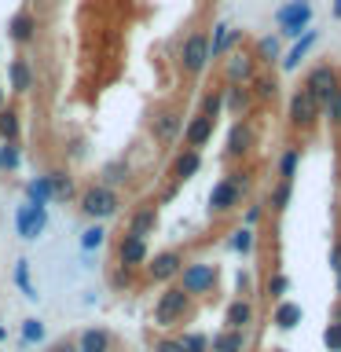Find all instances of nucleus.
<instances>
[{
  "label": "nucleus",
  "mask_w": 341,
  "mask_h": 352,
  "mask_svg": "<svg viewBox=\"0 0 341 352\" xmlns=\"http://www.w3.org/2000/svg\"><path fill=\"white\" fill-rule=\"evenodd\" d=\"M338 85H341V77H338V70L330 63H319V66H312L308 70V77H305V92L319 103V110L327 107V99L338 92Z\"/></svg>",
  "instance_id": "1"
},
{
  "label": "nucleus",
  "mask_w": 341,
  "mask_h": 352,
  "mask_svg": "<svg viewBox=\"0 0 341 352\" xmlns=\"http://www.w3.org/2000/svg\"><path fill=\"white\" fill-rule=\"evenodd\" d=\"M209 66V37L202 30H195L191 37L180 44V70L187 77H198Z\"/></svg>",
  "instance_id": "2"
},
{
  "label": "nucleus",
  "mask_w": 341,
  "mask_h": 352,
  "mask_svg": "<svg viewBox=\"0 0 341 352\" xmlns=\"http://www.w3.org/2000/svg\"><path fill=\"white\" fill-rule=\"evenodd\" d=\"M118 191L114 187H107V184H96V187H88V191L81 195V209L92 220H107V217H114L118 213Z\"/></svg>",
  "instance_id": "3"
},
{
  "label": "nucleus",
  "mask_w": 341,
  "mask_h": 352,
  "mask_svg": "<svg viewBox=\"0 0 341 352\" xmlns=\"http://www.w3.org/2000/svg\"><path fill=\"white\" fill-rule=\"evenodd\" d=\"M184 308H187V294L180 290V286H169V290L158 297V308H154V323H158V327H173L176 319L184 316Z\"/></svg>",
  "instance_id": "4"
},
{
  "label": "nucleus",
  "mask_w": 341,
  "mask_h": 352,
  "mask_svg": "<svg viewBox=\"0 0 341 352\" xmlns=\"http://www.w3.org/2000/svg\"><path fill=\"white\" fill-rule=\"evenodd\" d=\"M213 283H217V268H213V264H187V268H180V290L187 297H191V294H206Z\"/></svg>",
  "instance_id": "5"
},
{
  "label": "nucleus",
  "mask_w": 341,
  "mask_h": 352,
  "mask_svg": "<svg viewBox=\"0 0 341 352\" xmlns=\"http://www.w3.org/2000/svg\"><path fill=\"white\" fill-rule=\"evenodd\" d=\"M316 118H319V103L305 92V88H297L294 99H290V125L294 129H312Z\"/></svg>",
  "instance_id": "6"
},
{
  "label": "nucleus",
  "mask_w": 341,
  "mask_h": 352,
  "mask_svg": "<svg viewBox=\"0 0 341 352\" xmlns=\"http://www.w3.org/2000/svg\"><path fill=\"white\" fill-rule=\"evenodd\" d=\"M308 19H312V8L301 4V0H294V4H286L279 11V30L286 33V37H297V33L308 26Z\"/></svg>",
  "instance_id": "7"
},
{
  "label": "nucleus",
  "mask_w": 341,
  "mask_h": 352,
  "mask_svg": "<svg viewBox=\"0 0 341 352\" xmlns=\"http://www.w3.org/2000/svg\"><path fill=\"white\" fill-rule=\"evenodd\" d=\"M180 268H184V257L176 250H169V253H158V257L147 264V275H151L154 283H169V279L180 275Z\"/></svg>",
  "instance_id": "8"
},
{
  "label": "nucleus",
  "mask_w": 341,
  "mask_h": 352,
  "mask_svg": "<svg viewBox=\"0 0 341 352\" xmlns=\"http://www.w3.org/2000/svg\"><path fill=\"white\" fill-rule=\"evenodd\" d=\"M239 198H242V191H239L235 180H220V184H213V191H209V206H213L217 213H228V209L239 206Z\"/></svg>",
  "instance_id": "9"
},
{
  "label": "nucleus",
  "mask_w": 341,
  "mask_h": 352,
  "mask_svg": "<svg viewBox=\"0 0 341 352\" xmlns=\"http://www.w3.org/2000/svg\"><path fill=\"white\" fill-rule=\"evenodd\" d=\"M180 114H176V110H158V114H154V121H151V129H154V136H158L162 143H173L176 136H180Z\"/></svg>",
  "instance_id": "10"
},
{
  "label": "nucleus",
  "mask_w": 341,
  "mask_h": 352,
  "mask_svg": "<svg viewBox=\"0 0 341 352\" xmlns=\"http://www.w3.org/2000/svg\"><path fill=\"white\" fill-rule=\"evenodd\" d=\"M19 235L22 239H37L41 228H44V209L41 206H19Z\"/></svg>",
  "instance_id": "11"
},
{
  "label": "nucleus",
  "mask_w": 341,
  "mask_h": 352,
  "mask_svg": "<svg viewBox=\"0 0 341 352\" xmlns=\"http://www.w3.org/2000/svg\"><path fill=\"white\" fill-rule=\"evenodd\" d=\"M209 136H213V118H206V114H198L191 125L184 129V140H187V147L198 151V147H206Z\"/></svg>",
  "instance_id": "12"
},
{
  "label": "nucleus",
  "mask_w": 341,
  "mask_h": 352,
  "mask_svg": "<svg viewBox=\"0 0 341 352\" xmlns=\"http://www.w3.org/2000/svg\"><path fill=\"white\" fill-rule=\"evenodd\" d=\"M8 33H11V41L30 44L33 33H37V19H33V11H19V15L8 22Z\"/></svg>",
  "instance_id": "13"
},
{
  "label": "nucleus",
  "mask_w": 341,
  "mask_h": 352,
  "mask_svg": "<svg viewBox=\"0 0 341 352\" xmlns=\"http://www.w3.org/2000/svg\"><path fill=\"white\" fill-rule=\"evenodd\" d=\"M253 77V59L246 52H231L228 55V81L239 85V81H250Z\"/></svg>",
  "instance_id": "14"
},
{
  "label": "nucleus",
  "mask_w": 341,
  "mask_h": 352,
  "mask_svg": "<svg viewBox=\"0 0 341 352\" xmlns=\"http://www.w3.org/2000/svg\"><path fill=\"white\" fill-rule=\"evenodd\" d=\"M154 224H158V213H154V206H143L136 217L129 220V239H147Z\"/></svg>",
  "instance_id": "15"
},
{
  "label": "nucleus",
  "mask_w": 341,
  "mask_h": 352,
  "mask_svg": "<svg viewBox=\"0 0 341 352\" xmlns=\"http://www.w3.org/2000/svg\"><path fill=\"white\" fill-rule=\"evenodd\" d=\"M143 261H147V242L125 235V242H121V264H125V268H136Z\"/></svg>",
  "instance_id": "16"
},
{
  "label": "nucleus",
  "mask_w": 341,
  "mask_h": 352,
  "mask_svg": "<svg viewBox=\"0 0 341 352\" xmlns=\"http://www.w3.org/2000/svg\"><path fill=\"white\" fill-rule=\"evenodd\" d=\"M77 352H110V334L107 330H85L81 341H77Z\"/></svg>",
  "instance_id": "17"
},
{
  "label": "nucleus",
  "mask_w": 341,
  "mask_h": 352,
  "mask_svg": "<svg viewBox=\"0 0 341 352\" xmlns=\"http://www.w3.org/2000/svg\"><path fill=\"white\" fill-rule=\"evenodd\" d=\"M198 169H202V154L187 147V151L180 154V158H176V176H180V180H191V176H195Z\"/></svg>",
  "instance_id": "18"
},
{
  "label": "nucleus",
  "mask_w": 341,
  "mask_h": 352,
  "mask_svg": "<svg viewBox=\"0 0 341 352\" xmlns=\"http://www.w3.org/2000/svg\"><path fill=\"white\" fill-rule=\"evenodd\" d=\"M297 323H301V305L283 301L279 308H275V327H279V330H294Z\"/></svg>",
  "instance_id": "19"
},
{
  "label": "nucleus",
  "mask_w": 341,
  "mask_h": 352,
  "mask_svg": "<svg viewBox=\"0 0 341 352\" xmlns=\"http://www.w3.org/2000/svg\"><path fill=\"white\" fill-rule=\"evenodd\" d=\"M250 319H253V308L246 301H231V308H228V330H246Z\"/></svg>",
  "instance_id": "20"
},
{
  "label": "nucleus",
  "mask_w": 341,
  "mask_h": 352,
  "mask_svg": "<svg viewBox=\"0 0 341 352\" xmlns=\"http://www.w3.org/2000/svg\"><path fill=\"white\" fill-rule=\"evenodd\" d=\"M217 352H242L246 349V338H242V330H224L217 341H213Z\"/></svg>",
  "instance_id": "21"
},
{
  "label": "nucleus",
  "mask_w": 341,
  "mask_h": 352,
  "mask_svg": "<svg viewBox=\"0 0 341 352\" xmlns=\"http://www.w3.org/2000/svg\"><path fill=\"white\" fill-rule=\"evenodd\" d=\"M30 85H33V77H30L26 59H15L11 63V88H15V92H30Z\"/></svg>",
  "instance_id": "22"
},
{
  "label": "nucleus",
  "mask_w": 341,
  "mask_h": 352,
  "mask_svg": "<svg viewBox=\"0 0 341 352\" xmlns=\"http://www.w3.org/2000/svg\"><path fill=\"white\" fill-rule=\"evenodd\" d=\"M312 44H316V33H305V41H301V44H294V48H290V55L283 59V66H286V70H294V66H297V63H301L305 55H308V48H312Z\"/></svg>",
  "instance_id": "23"
},
{
  "label": "nucleus",
  "mask_w": 341,
  "mask_h": 352,
  "mask_svg": "<svg viewBox=\"0 0 341 352\" xmlns=\"http://www.w3.org/2000/svg\"><path fill=\"white\" fill-rule=\"evenodd\" d=\"M15 136H19V114L15 110H0V140L15 143Z\"/></svg>",
  "instance_id": "24"
},
{
  "label": "nucleus",
  "mask_w": 341,
  "mask_h": 352,
  "mask_svg": "<svg viewBox=\"0 0 341 352\" xmlns=\"http://www.w3.org/2000/svg\"><path fill=\"white\" fill-rule=\"evenodd\" d=\"M30 206H41L44 209V202H48V198H52V184H48V176H41V180L37 184H30Z\"/></svg>",
  "instance_id": "25"
},
{
  "label": "nucleus",
  "mask_w": 341,
  "mask_h": 352,
  "mask_svg": "<svg viewBox=\"0 0 341 352\" xmlns=\"http://www.w3.org/2000/svg\"><path fill=\"white\" fill-rule=\"evenodd\" d=\"M257 59L261 63H275V59H279V37H264L257 44Z\"/></svg>",
  "instance_id": "26"
},
{
  "label": "nucleus",
  "mask_w": 341,
  "mask_h": 352,
  "mask_svg": "<svg viewBox=\"0 0 341 352\" xmlns=\"http://www.w3.org/2000/svg\"><path fill=\"white\" fill-rule=\"evenodd\" d=\"M297 162H301V151H286L283 154V162H279V173H283V180H294V173H297Z\"/></svg>",
  "instance_id": "27"
},
{
  "label": "nucleus",
  "mask_w": 341,
  "mask_h": 352,
  "mask_svg": "<svg viewBox=\"0 0 341 352\" xmlns=\"http://www.w3.org/2000/svg\"><path fill=\"white\" fill-rule=\"evenodd\" d=\"M231 250L250 253V250H253V228H239V231H235V239H231Z\"/></svg>",
  "instance_id": "28"
},
{
  "label": "nucleus",
  "mask_w": 341,
  "mask_h": 352,
  "mask_svg": "<svg viewBox=\"0 0 341 352\" xmlns=\"http://www.w3.org/2000/svg\"><path fill=\"white\" fill-rule=\"evenodd\" d=\"M15 283L22 286V294H26V297H37V290L30 286V261H19V268H15Z\"/></svg>",
  "instance_id": "29"
},
{
  "label": "nucleus",
  "mask_w": 341,
  "mask_h": 352,
  "mask_svg": "<svg viewBox=\"0 0 341 352\" xmlns=\"http://www.w3.org/2000/svg\"><path fill=\"white\" fill-rule=\"evenodd\" d=\"M323 110H327V121H330V125H341V85H338V92L327 99Z\"/></svg>",
  "instance_id": "30"
},
{
  "label": "nucleus",
  "mask_w": 341,
  "mask_h": 352,
  "mask_svg": "<svg viewBox=\"0 0 341 352\" xmlns=\"http://www.w3.org/2000/svg\"><path fill=\"white\" fill-rule=\"evenodd\" d=\"M323 345H327L330 352H341V323H330V327L323 330Z\"/></svg>",
  "instance_id": "31"
},
{
  "label": "nucleus",
  "mask_w": 341,
  "mask_h": 352,
  "mask_svg": "<svg viewBox=\"0 0 341 352\" xmlns=\"http://www.w3.org/2000/svg\"><path fill=\"white\" fill-rule=\"evenodd\" d=\"M48 184H52V198H70V180H63V173H52Z\"/></svg>",
  "instance_id": "32"
},
{
  "label": "nucleus",
  "mask_w": 341,
  "mask_h": 352,
  "mask_svg": "<svg viewBox=\"0 0 341 352\" xmlns=\"http://www.w3.org/2000/svg\"><path fill=\"white\" fill-rule=\"evenodd\" d=\"M103 235H107V231L99 228V224H96V228H88L85 235H81V246H85V250H96V246H103Z\"/></svg>",
  "instance_id": "33"
},
{
  "label": "nucleus",
  "mask_w": 341,
  "mask_h": 352,
  "mask_svg": "<svg viewBox=\"0 0 341 352\" xmlns=\"http://www.w3.org/2000/svg\"><path fill=\"white\" fill-rule=\"evenodd\" d=\"M206 345H209V341H206L202 334H184V338H180V349H184V352H206Z\"/></svg>",
  "instance_id": "34"
},
{
  "label": "nucleus",
  "mask_w": 341,
  "mask_h": 352,
  "mask_svg": "<svg viewBox=\"0 0 341 352\" xmlns=\"http://www.w3.org/2000/svg\"><path fill=\"white\" fill-rule=\"evenodd\" d=\"M246 143H250V132L246 129H242V125H235V132H231V154H242V151H246Z\"/></svg>",
  "instance_id": "35"
},
{
  "label": "nucleus",
  "mask_w": 341,
  "mask_h": 352,
  "mask_svg": "<svg viewBox=\"0 0 341 352\" xmlns=\"http://www.w3.org/2000/svg\"><path fill=\"white\" fill-rule=\"evenodd\" d=\"M279 92V85H275V77H257V99H272Z\"/></svg>",
  "instance_id": "36"
},
{
  "label": "nucleus",
  "mask_w": 341,
  "mask_h": 352,
  "mask_svg": "<svg viewBox=\"0 0 341 352\" xmlns=\"http://www.w3.org/2000/svg\"><path fill=\"white\" fill-rule=\"evenodd\" d=\"M19 165V151L11 147V143H4V147H0V169H15Z\"/></svg>",
  "instance_id": "37"
},
{
  "label": "nucleus",
  "mask_w": 341,
  "mask_h": 352,
  "mask_svg": "<svg viewBox=\"0 0 341 352\" xmlns=\"http://www.w3.org/2000/svg\"><path fill=\"white\" fill-rule=\"evenodd\" d=\"M286 202H290V180H283L279 187H275V195H272V206L275 209H286Z\"/></svg>",
  "instance_id": "38"
},
{
  "label": "nucleus",
  "mask_w": 341,
  "mask_h": 352,
  "mask_svg": "<svg viewBox=\"0 0 341 352\" xmlns=\"http://www.w3.org/2000/svg\"><path fill=\"white\" fill-rule=\"evenodd\" d=\"M125 165H121V162H114V165H107V169H103V180L107 184H121V180H125Z\"/></svg>",
  "instance_id": "39"
},
{
  "label": "nucleus",
  "mask_w": 341,
  "mask_h": 352,
  "mask_svg": "<svg viewBox=\"0 0 341 352\" xmlns=\"http://www.w3.org/2000/svg\"><path fill=\"white\" fill-rule=\"evenodd\" d=\"M22 338H26V341H41V338H44L41 319H26V327H22Z\"/></svg>",
  "instance_id": "40"
},
{
  "label": "nucleus",
  "mask_w": 341,
  "mask_h": 352,
  "mask_svg": "<svg viewBox=\"0 0 341 352\" xmlns=\"http://www.w3.org/2000/svg\"><path fill=\"white\" fill-rule=\"evenodd\" d=\"M154 352H184V349H180V341L165 338V341H158V345H154Z\"/></svg>",
  "instance_id": "41"
},
{
  "label": "nucleus",
  "mask_w": 341,
  "mask_h": 352,
  "mask_svg": "<svg viewBox=\"0 0 341 352\" xmlns=\"http://www.w3.org/2000/svg\"><path fill=\"white\" fill-rule=\"evenodd\" d=\"M286 286H290V283H286V275H275V279H272V294H275V297H283V294H286Z\"/></svg>",
  "instance_id": "42"
},
{
  "label": "nucleus",
  "mask_w": 341,
  "mask_h": 352,
  "mask_svg": "<svg viewBox=\"0 0 341 352\" xmlns=\"http://www.w3.org/2000/svg\"><path fill=\"white\" fill-rule=\"evenodd\" d=\"M330 268H334V272L341 275V246H334V250H330Z\"/></svg>",
  "instance_id": "43"
},
{
  "label": "nucleus",
  "mask_w": 341,
  "mask_h": 352,
  "mask_svg": "<svg viewBox=\"0 0 341 352\" xmlns=\"http://www.w3.org/2000/svg\"><path fill=\"white\" fill-rule=\"evenodd\" d=\"M231 107H246V92H239V88H231Z\"/></svg>",
  "instance_id": "44"
},
{
  "label": "nucleus",
  "mask_w": 341,
  "mask_h": 352,
  "mask_svg": "<svg viewBox=\"0 0 341 352\" xmlns=\"http://www.w3.org/2000/svg\"><path fill=\"white\" fill-rule=\"evenodd\" d=\"M52 352H77V345H70V341H63V345H55Z\"/></svg>",
  "instance_id": "45"
},
{
  "label": "nucleus",
  "mask_w": 341,
  "mask_h": 352,
  "mask_svg": "<svg viewBox=\"0 0 341 352\" xmlns=\"http://www.w3.org/2000/svg\"><path fill=\"white\" fill-rule=\"evenodd\" d=\"M334 15H338V19H341V0H338V4H334Z\"/></svg>",
  "instance_id": "46"
},
{
  "label": "nucleus",
  "mask_w": 341,
  "mask_h": 352,
  "mask_svg": "<svg viewBox=\"0 0 341 352\" xmlns=\"http://www.w3.org/2000/svg\"><path fill=\"white\" fill-rule=\"evenodd\" d=\"M0 110H4V88H0Z\"/></svg>",
  "instance_id": "47"
},
{
  "label": "nucleus",
  "mask_w": 341,
  "mask_h": 352,
  "mask_svg": "<svg viewBox=\"0 0 341 352\" xmlns=\"http://www.w3.org/2000/svg\"><path fill=\"white\" fill-rule=\"evenodd\" d=\"M334 312H338V323H341V305H338V308H334Z\"/></svg>",
  "instance_id": "48"
},
{
  "label": "nucleus",
  "mask_w": 341,
  "mask_h": 352,
  "mask_svg": "<svg viewBox=\"0 0 341 352\" xmlns=\"http://www.w3.org/2000/svg\"><path fill=\"white\" fill-rule=\"evenodd\" d=\"M4 334H8V330H4V327H0V341H4Z\"/></svg>",
  "instance_id": "49"
},
{
  "label": "nucleus",
  "mask_w": 341,
  "mask_h": 352,
  "mask_svg": "<svg viewBox=\"0 0 341 352\" xmlns=\"http://www.w3.org/2000/svg\"><path fill=\"white\" fill-rule=\"evenodd\" d=\"M338 294H341V275H338Z\"/></svg>",
  "instance_id": "50"
},
{
  "label": "nucleus",
  "mask_w": 341,
  "mask_h": 352,
  "mask_svg": "<svg viewBox=\"0 0 341 352\" xmlns=\"http://www.w3.org/2000/svg\"><path fill=\"white\" fill-rule=\"evenodd\" d=\"M272 352H283V349H272Z\"/></svg>",
  "instance_id": "51"
}]
</instances>
